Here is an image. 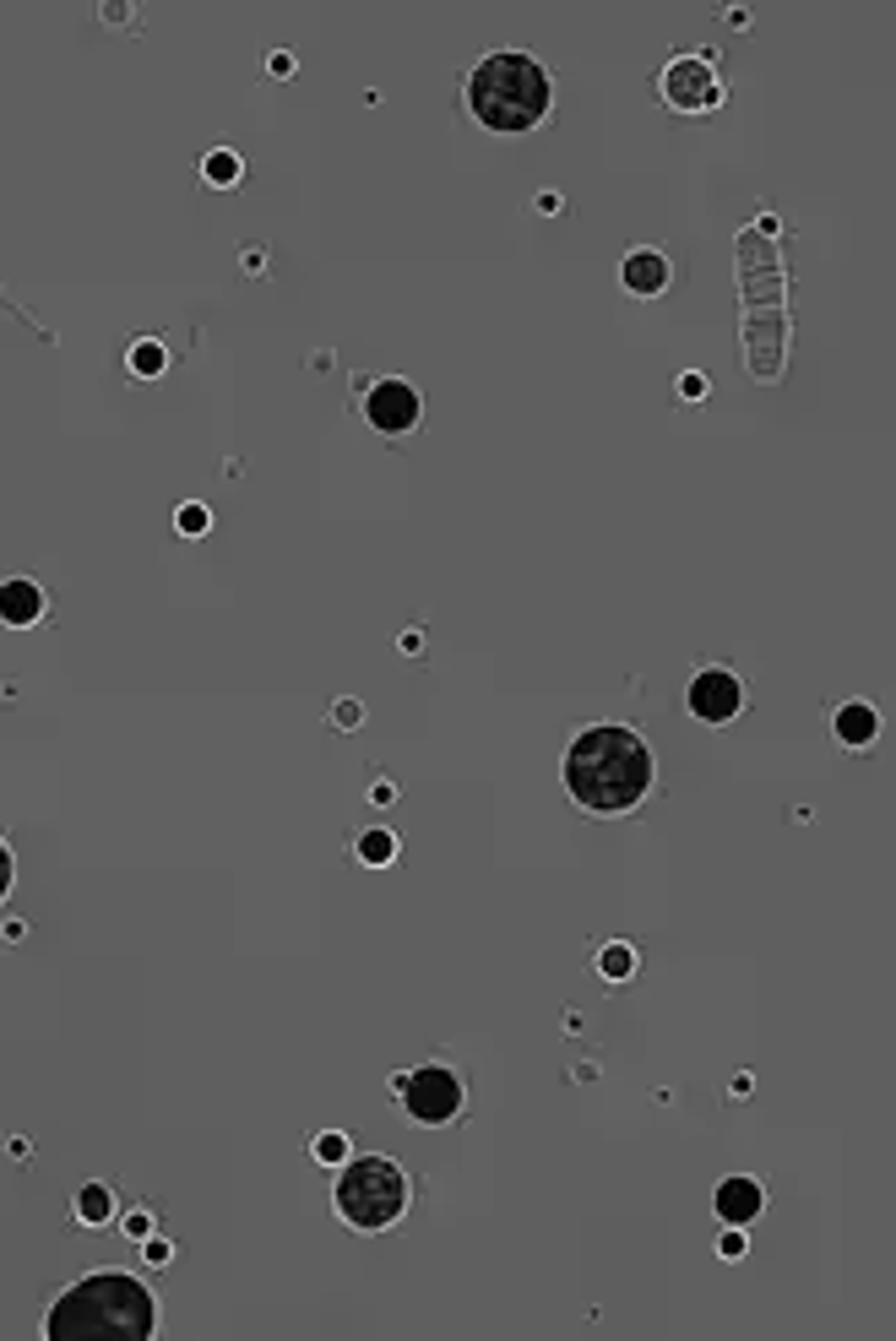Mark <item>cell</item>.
<instances>
[{"instance_id": "1", "label": "cell", "mask_w": 896, "mask_h": 1341, "mask_svg": "<svg viewBox=\"0 0 896 1341\" xmlns=\"http://www.w3.org/2000/svg\"><path fill=\"white\" fill-rule=\"evenodd\" d=\"M565 793L592 815H624L652 793V750L636 728L597 723L565 750Z\"/></svg>"}, {"instance_id": "2", "label": "cell", "mask_w": 896, "mask_h": 1341, "mask_svg": "<svg viewBox=\"0 0 896 1341\" xmlns=\"http://www.w3.org/2000/svg\"><path fill=\"white\" fill-rule=\"evenodd\" d=\"M158 1331V1303L125 1271H93L54 1298L44 1341H147Z\"/></svg>"}, {"instance_id": "3", "label": "cell", "mask_w": 896, "mask_h": 1341, "mask_svg": "<svg viewBox=\"0 0 896 1341\" xmlns=\"http://www.w3.org/2000/svg\"><path fill=\"white\" fill-rule=\"evenodd\" d=\"M549 98H555L549 71L522 49H500L468 71V115L484 131H500V136L533 131L549 115Z\"/></svg>"}, {"instance_id": "4", "label": "cell", "mask_w": 896, "mask_h": 1341, "mask_svg": "<svg viewBox=\"0 0 896 1341\" xmlns=\"http://www.w3.org/2000/svg\"><path fill=\"white\" fill-rule=\"evenodd\" d=\"M337 1217L359 1233H386L407 1211V1173L392 1157H348L337 1173Z\"/></svg>"}, {"instance_id": "5", "label": "cell", "mask_w": 896, "mask_h": 1341, "mask_svg": "<svg viewBox=\"0 0 896 1341\" xmlns=\"http://www.w3.org/2000/svg\"><path fill=\"white\" fill-rule=\"evenodd\" d=\"M392 1091L402 1098L407 1119H419V1125H451L462 1113V1098H468V1086H462L451 1064H419L407 1076H392Z\"/></svg>"}, {"instance_id": "6", "label": "cell", "mask_w": 896, "mask_h": 1341, "mask_svg": "<svg viewBox=\"0 0 896 1341\" xmlns=\"http://www.w3.org/2000/svg\"><path fill=\"white\" fill-rule=\"evenodd\" d=\"M663 103L679 109V115H701V109L723 103V81L712 71V54H679V61L663 66Z\"/></svg>"}, {"instance_id": "7", "label": "cell", "mask_w": 896, "mask_h": 1341, "mask_svg": "<svg viewBox=\"0 0 896 1341\" xmlns=\"http://www.w3.org/2000/svg\"><path fill=\"white\" fill-rule=\"evenodd\" d=\"M685 706H690V717H701V723H733L745 711V679L728 674V668H701L690 679Z\"/></svg>"}, {"instance_id": "8", "label": "cell", "mask_w": 896, "mask_h": 1341, "mask_svg": "<svg viewBox=\"0 0 896 1341\" xmlns=\"http://www.w3.org/2000/svg\"><path fill=\"white\" fill-rule=\"evenodd\" d=\"M419 414H424V402H419V392L407 386V380H375L370 397H364V419L380 434H407L419 424Z\"/></svg>"}, {"instance_id": "9", "label": "cell", "mask_w": 896, "mask_h": 1341, "mask_svg": "<svg viewBox=\"0 0 896 1341\" xmlns=\"http://www.w3.org/2000/svg\"><path fill=\"white\" fill-rule=\"evenodd\" d=\"M712 1206H717L723 1227H750V1222L760 1217V1206H767V1190H760V1184L750 1179V1173H733V1179H723V1184H717Z\"/></svg>"}, {"instance_id": "10", "label": "cell", "mask_w": 896, "mask_h": 1341, "mask_svg": "<svg viewBox=\"0 0 896 1341\" xmlns=\"http://www.w3.org/2000/svg\"><path fill=\"white\" fill-rule=\"evenodd\" d=\"M44 587L39 582H27V577H11V582H0V625H11V631H27V625H39L44 619Z\"/></svg>"}, {"instance_id": "11", "label": "cell", "mask_w": 896, "mask_h": 1341, "mask_svg": "<svg viewBox=\"0 0 896 1341\" xmlns=\"http://www.w3.org/2000/svg\"><path fill=\"white\" fill-rule=\"evenodd\" d=\"M619 283L631 288L636 299H658V293L668 288V256H663V251H652V244H641V251L624 256Z\"/></svg>"}, {"instance_id": "12", "label": "cell", "mask_w": 896, "mask_h": 1341, "mask_svg": "<svg viewBox=\"0 0 896 1341\" xmlns=\"http://www.w3.org/2000/svg\"><path fill=\"white\" fill-rule=\"evenodd\" d=\"M831 733H836L848 750H864V745H875V733H880V711L869 706V701H848V706H836Z\"/></svg>"}, {"instance_id": "13", "label": "cell", "mask_w": 896, "mask_h": 1341, "mask_svg": "<svg viewBox=\"0 0 896 1341\" xmlns=\"http://www.w3.org/2000/svg\"><path fill=\"white\" fill-rule=\"evenodd\" d=\"M71 1211H76L81 1227H103L109 1217H115V1195H109V1184H81L76 1200H71Z\"/></svg>"}, {"instance_id": "14", "label": "cell", "mask_w": 896, "mask_h": 1341, "mask_svg": "<svg viewBox=\"0 0 896 1341\" xmlns=\"http://www.w3.org/2000/svg\"><path fill=\"white\" fill-rule=\"evenodd\" d=\"M125 364H131V375H142V380H158L163 370H169V348H163V343H152V337H142V343H131Z\"/></svg>"}, {"instance_id": "15", "label": "cell", "mask_w": 896, "mask_h": 1341, "mask_svg": "<svg viewBox=\"0 0 896 1341\" xmlns=\"http://www.w3.org/2000/svg\"><path fill=\"white\" fill-rule=\"evenodd\" d=\"M353 853H359V864L380 869V864H392V858H397V837H392L386 826H370V831H359V842H353Z\"/></svg>"}, {"instance_id": "16", "label": "cell", "mask_w": 896, "mask_h": 1341, "mask_svg": "<svg viewBox=\"0 0 896 1341\" xmlns=\"http://www.w3.org/2000/svg\"><path fill=\"white\" fill-rule=\"evenodd\" d=\"M239 174H244V163H239V152H229V147H212V152L202 158V180L217 185V190L239 185Z\"/></svg>"}, {"instance_id": "17", "label": "cell", "mask_w": 896, "mask_h": 1341, "mask_svg": "<svg viewBox=\"0 0 896 1341\" xmlns=\"http://www.w3.org/2000/svg\"><path fill=\"white\" fill-rule=\"evenodd\" d=\"M597 972H604L609 983H624V978L636 972V950L624 945V940H609L604 950H597Z\"/></svg>"}, {"instance_id": "18", "label": "cell", "mask_w": 896, "mask_h": 1341, "mask_svg": "<svg viewBox=\"0 0 896 1341\" xmlns=\"http://www.w3.org/2000/svg\"><path fill=\"white\" fill-rule=\"evenodd\" d=\"M310 1157H315L321 1168H343V1162H348V1135H343V1130L315 1135V1140H310Z\"/></svg>"}, {"instance_id": "19", "label": "cell", "mask_w": 896, "mask_h": 1341, "mask_svg": "<svg viewBox=\"0 0 896 1341\" xmlns=\"http://www.w3.org/2000/svg\"><path fill=\"white\" fill-rule=\"evenodd\" d=\"M174 527H180L185 538H202V533L212 527V511H207L202 500H185V505L174 511Z\"/></svg>"}, {"instance_id": "20", "label": "cell", "mask_w": 896, "mask_h": 1341, "mask_svg": "<svg viewBox=\"0 0 896 1341\" xmlns=\"http://www.w3.org/2000/svg\"><path fill=\"white\" fill-rule=\"evenodd\" d=\"M142 1261H147V1266H174V1244L147 1233V1239H142Z\"/></svg>"}, {"instance_id": "21", "label": "cell", "mask_w": 896, "mask_h": 1341, "mask_svg": "<svg viewBox=\"0 0 896 1341\" xmlns=\"http://www.w3.org/2000/svg\"><path fill=\"white\" fill-rule=\"evenodd\" d=\"M717 1254H723V1261H745V1254H750V1244H745V1227H728V1233L717 1239Z\"/></svg>"}, {"instance_id": "22", "label": "cell", "mask_w": 896, "mask_h": 1341, "mask_svg": "<svg viewBox=\"0 0 896 1341\" xmlns=\"http://www.w3.org/2000/svg\"><path fill=\"white\" fill-rule=\"evenodd\" d=\"M120 1227H125V1239H136V1244H142V1239L152 1233V1211H142V1206H136V1211H125V1222H120Z\"/></svg>"}, {"instance_id": "23", "label": "cell", "mask_w": 896, "mask_h": 1341, "mask_svg": "<svg viewBox=\"0 0 896 1341\" xmlns=\"http://www.w3.org/2000/svg\"><path fill=\"white\" fill-rule=\"evenodd\" d=\"M332 723H337V728H359V723H364V706H359V701H337V706H332Z\"/></svg>"}, {"instance_id": "24", "label": "cell", "mask_w": 896, "mask_h": 1341, "mask_svg": "<svg viewBox=\"0 0 896 1341\" xmlns=\"http://www.w3.org/2000/svg\"><path fill=\"white\" fill-rule=\"evenodd\" d=\"M679 397H685V402H701V397H706V375H701V370H685V375H679Z\"/></svg>"}, {"instance_id": "25", "label": "cell", "mask_w": 896, "mask_h": 1341, "mask_svg": "<svg viewBox=\"0 0 896 1341\" xmlns=\"http://www.w3.org/2000/svg\"><path fill=\"white\" fill-rule=\"evenodd\" d=\"M11 874H17V864H11V847H6V842H0V896H6V891H11Z\"/></svg>"}, {"instance_id": "26", "label": "cell", "mask_w": 896, "mask_h": 1341, "mask_svg": "<svg viewBox=\"0 0 896 1341\" xmlns=\"http://www.w3.org/2000/svg\"><path fill=\"white\" fill-rule=\"evenodd\" d=\"M266 71H272V76H293V54H283V49H278V54L266 61Z\"/></svg>"}, {"instance_id": "27", "label": "cell", "mask_w": 896, "mask_h": 1341, "mask_svg": "<svg viewBox=\"0 0 896 1341\" xmlns=\"http://www.w3.org/2000/svg\"><path fill=\"white\" fill-rule=\"evenodd\" d=\"M370 799H375V804H392V799H397V782H375Z\"/></svg>"}, {"instance_id": "28", "label": "cell", "mask_w": 896, "mask_h": 1341, "mask_svg": "<svg viewBox=\"0 0 896 1341\" xmlns=\"http://www.w3.org/2000/svg\"><path fill=\"white\" fill-rule=\"evenodd\" d=\"M244 272H266V251H256V244H251V251H244Z\"/></svg>"}]
</instances>
